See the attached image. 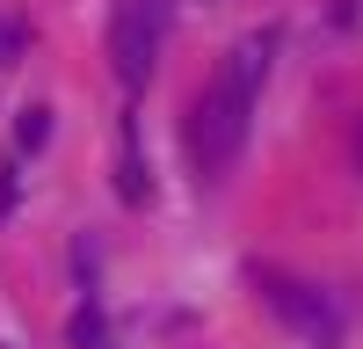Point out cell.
<instances>
[{"label": "cell", "instance_id": "6da1fadb", "mask_svg": "<svg viewBox=\"0 0 363 349\" xmlns=\"http://www.w3.org/2000/svg\"><path fill=\"white\" fill-rule=\"evenodd\" d=\"M269 58H277V29L240 37L218 58V73L203 80V95L189 102V167H196V182H218V174L240 160V145L255 131V102H262Z\"/></svg>", "mask_w": 363, "mask_h": 349}, {"label": "cell", "instance_id": "7a4b0ae2", "mask_svg": "<svg viewBox=\"0 0 363 349\" xmlns=\"http://www.w3.org/2000/svg\"><path fill=\"white\" fill-rule=\"evenodd\" d=\"M167 22H174V0H116V15H109V66H116V80H124L131 95L160 66Z\"/></svg>", "mask_w": 363, "mask_h": 349}, {"label": "cell", "instance_id": "3957f363", "mask_svg": "<svg viewBox=\"0 0 363 349\" xmlns=\"http://www.w3.org/2000/svg\"><path fill=\"white\" fill-rule=\"evenodd\" d=\"M255 284H262L269 313H277V320H284V328L306 342V349H342V306L327 299L320 284L284 277V270H255Z\"/></svg>", "mask_w": 363, "mask_h": 349}, {"label": "cell", "instance_id": "277c9868", "mask_svg": "<svg viewBox=\"0 0 363 349\" xmlns=\"http://www.w3.org/2000/svg\"><path fill=\"white\" fill-rule=\"evenodd\" d=\"M116 196H124V204L153 196V167H145V153H138V116L116 124Z\"/></svg>", "mask_w": 363, "mask_h": 349}, {"label": "cell", "instance_id": "5b68a950", "mask_svg": "<svg viewBox=\"0 0 363 349\" xmlns=\"http://www.w3.org/2000/svg\"><path fill=\"white\" fill-rule=\"evenodd\" d=\"M66 335H73V349H109V320H102V306L87 299V306L73 313V328H66Z\"/></svg>", "mask_w": 363, "mask_h": 349}, {"label": "cell", "instance_id": "8992f818", "mask_svg": "<svg viewBox=\"0 0 363 349\" xmlns=\"http://www.w3.org/2000/svg\"><path fill=\"white\" fill-rule=\"evenodd\" d=\"M44 138H51V109H44V102H29V109H15V145H22V153H37Z\"/></svg>", "mask_w": 363, "mask_h": 349}, {"label": "cell", "instance_id": "52a82bcc", "mask_svg": "<svg viewBox=\"0 0 363 349\" xmlns=\"http://www.w3.org/2000/svg\"><path fill=\"white\" fill-rule=\"evenodd\" d=\"M22 44H29V29H22L15 15H0V66H15V58H22Z\"/></svg>", "mask_w": 363, "mask_h": 349}, {"label": "cell", "instance_id": "ba28073f", "mask_svg": "<svg viewBox=\"0 0 363 349\" xmlns=\"http://www.w3.org/2000/svg\"><path fill=\"white\" fill-rule=\"evenodd\" d=\"M0 349H8V342H0Z\"/></svg>", "mask_w": 363, "mask_h": 349}]
</instances>
